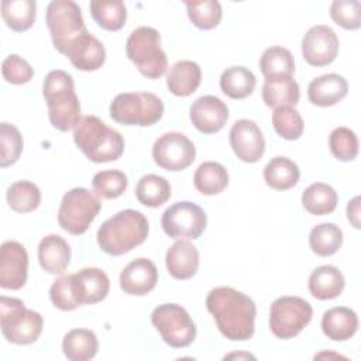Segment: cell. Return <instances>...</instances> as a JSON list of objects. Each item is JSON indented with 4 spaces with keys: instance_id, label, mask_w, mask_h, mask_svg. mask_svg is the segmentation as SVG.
Segmentation results:
<instances>
[{
    "instance_id": "1",
    "label": "cell",
    "mask_w": 361,
    "mask_h": 361,
    "mask_svg": "<svg viewBox=\"0 0 361 361\" xmlns=\"http://www.w3.org/2000/svg\"><path fill=\"white\" fill-rule=\"evenodd\" d=\"M206 307L227 340L247 341L254 336L257 307L245 293L231 286H217L207 293Z\"/></svg>"
},
{
    "instance_id": "2",
    "label": "cell",
    "mask_w": 361,
    "mask_h": 361,
    "mask_svg": "<svg viewBox=\"0 0 361 361\" xmlns=\"http://www.w3.org/2000/svg\"><path fill=\"white\" fill-rule=\"evenodd\" d=\"M110 289V281L100 268H83L75 274L61 275L49 288L52 305L63 312L75 310L82 305L102 302Z\"/></svg>"
},
{
    "instance_id": "3",
    "label": "cell",
    "mask_w": 361,
    "mask_h": 361,
    "mask_svg": "<svg viewBox=\"0 0 361 361\" xmlns=\"http://www.w3.org/2000/svg\"><path fill=\"white\" fill-rule=\"evenodd\" d=\"M149 231L147 217L134 209L120 210L97 230V244L109 255L118 257L142 244Z\"/></svg>"
},
{
    "instance_id": "4",
    "label": "cell",
    "mask_w": 361,
    "mask_h": 361,
    "mask_svg": "<svg viewBox=\"0 0 361 361\" xmlns=\"http://www.w3.org/2000/svg\"><path fill=\"white\" fill-rule=\"evenodd\" d=\"M42 96L52 127L63 133L75 128L80 120V102L72 76L62 69L48 72L42 83Z\"/></svg>"
},
{
    "instance_id": "5",
    "label": "cell",
    "mask_w": 361,
    "mask_h": 361,
    "mask_svg": "<svg viewBox=\"0 0 361 361\" xmlns=\"http://www.w3.org/2000/svg\"><path fill=\"white\" fill-rule=\"evenodd\" d=\"M73 141L85 157L96 164L118 159L124 152L123 135L96 116H83L73 128Z\"/></svg>"
},
{
    "instance_id": "6",
    "label": "cell",
    "mask_w": 361,
    "mask_h": 361,
    "mask_svg": "<svg viewBox=\"0 0 361 361\" xmlns=\"http://www.w3.org/2000/svg\"><path fill=\"white\" fill-rule=\"evenodd\" d=\"M44 319L17 298L0 296V327L4 338L17 345L32 344L42 333Z\"/></svg>"
},
{
    "instance_id": "7",
    "label": "cell",
    "mask_w": 361,
    "mask_h": 361,
    "mask_svg": "<svg viewBox=\"0 0 361 361\" xmlns=\"http://www.w3.org/2000/svg\"><path fill=\"white\" fill-rule=\"evenodd\" d=\"M127 58L147 79L161 78L168 68V58L161 48V35L152 27H138L127 38Z\"/></svg>"
},
{
    "instance_id": "8",
    "label": "cell",
    "mask_w": 361,
    "mask_h": 361,
    "mask_svg": "<svg viewBox=\"0 0 361 361\" xmlns=\"http://www.w3.org/2000/svg\"><path fill=\"white\" fill-rule=\"evenodd\" d=\"M164 116L162 100L151 92L118 93L110 103V117L124 126L149 127Z\"/></svg>"
},
{
    "instance_id": "9",
    "label": "cell",
    "mask_w": 361,
    "mask_h": 361,
    "mask_svg": "<svg viewBox=\"0 0 361 361\" xmlns=\"http://www.w3.org/2000/svg\"><path fill=\"white\" fill-rule=\"evenodd\" d=\"M102 209L99 196L86 188H73L68 190L58 209V224L62 230L73 235L86 233Z\"/></svg>"
},
{
    "instance_id": "10",
    "label": "cell",
    "mask_w": 361,
    "mask_h": 361,
    "mask_svg": "<svg viewBox=\"0 0 361 361\" xmlns=\"http://www.w3.org/2000/svg\"><path fill=\"white\" fill-rule=\"evenodd\" d=\"M47 27L56 51L65 54L68 47L83 32L86 25L80 7L72 0H54L47 7Z\"/></svg>"
},
{
    "instance_id": "11",
    "label": "cell",
    "mask_w": 361,
    "mask_h": 361,
    "mask_svg": "<svg viewBox=\"0 0 361 361\" xmlns=\"http://www.w3.org/2000/svg\"><path fill=\"white\" fill-rule=\"evenodd\" d=\"M151 323L172 348H183L195 341L196 324L180 305L164 303L157 306L151 313Z\"/></svg>"
},
{
    "instance_id": "12",
    "label": "cell",
    "mask_w": 361,
    "mask_h": 361,
    "mask_svg": "<svg viewBox=\"0 0 361 361\" xmlns=\"http://www.w3.org/2000/svg\"><path fill=\"white\" fill-rule=\"evenodd\" d=\"M310 303L299 296H281L269 307V330L282 340L296 337L312 320Z\"/></svg>"
},
{
    "instance_id": "13",
    "label": "cell",
    "mask_w": 361,
    "mask_h": 361,
    "mask_svg": "<svg viewBox=\"0 0 361 361\" xmlns=\"http://www.w3.org/2000/svg\"><path fill=\"white\" fill-rule=\"evenodd\" d=\"M207 216L193 202H176L169 206L161 217L164 233L171 238H199L206 230Z\"/></svg>"
},
{
    "instance_id": "14",
    "label": "cell",
    "mask_w": 361,
    "mask_h": 361,
    "mask_svg": "<svg viewBox=\"0 0 361 361\" xmlns=\"http://www.w3.org/2000/svg\"><path fill=\"white\" fill-rule=\"evenodd\" d=\"M152 158L159 168L178 172L193 164L196 148L185 134L171 131L155 140L152 145Z\"/></svg>"
},
{
    "instance_id": "15",
    "label": "cell",
    "mask_w": 361,
    "mask_h": 361,
    "mask_svg": "<svg viewBox=\"0 0 361 361\" xmlns=\"http://www.w3.org/2000/svg\"><path fill=\"white\" fill-rule=\"evenodd\" d=\"M338 37L324 24L313 25L302 39V54L305 61L316 68L331 63L338 54Z\"/></svg>"
},
{
    "instance_id": "16",
    "label": "cell",
    "mask_w": 361,
    "mask_h": 361,
    "mask_svg": "<svg viewBox=\"0 0 361 361\" xmlns=\"http://www.w3.org/2000/svg\"><path fill=\"white\" fill-rule=\"evenodd\" d=\"M28 276V254L23 244L14 240L4 241L0 247V288L18 290Z\"/></svg>"
},
{
    "instance_id": "17",
    "label": "cell",
    "mask_w": 361,
    "mask_h": 361,
    "mask_svg": "<svg viewBox=\"0 0 361 361\" xmlns=\"http://www.w3.org/2000/svg\"><path fill=\"white\" fill-rule=\"evenodd\" d=\"M230 145L243 162L254 164L265 152V138L255 121L248 118L237 120L230 130Z\"/></svg>"
},
{
    "instance_id": "18",
    "label": "cell",
    "mask_w": 361,
    "mask_h": 361,
    "mask_svg": "<svg viewBox=\"0 0 361 361\" xmlns=\"http://www.w3.org/2000/svg\"><path fill=\"white\" fill-rule=\"evenodd\" d=\"M227 120L228 107L217 96H200L190 106V121L203 134L219 133Z\"/></svg>"
},
{
    "instance_id": "19",
    "label": "cell",
    "mask_w": 361,
    "mask_h": 361,
    "mask_svg": "<svg viewBox=\"0 0 361 361\" xmlns=\"http://www.w3.org/2000/svg\"><path fill=\"white\" fill-rule=\"evenodd\" d=\"M158 282V269L148 258H137L128 262L120 274V288L131 296L149 293Z\"/></svg>"
},
{
    "instance_id": "20",
    "label": "cell",
    "mask_w": 361,
    "mask_h": 361,
    "mask_svg": "<svg viewBox=\"0 0 361 361\" xmlns=\"http://www.w3.org/2000/svg\"><path fill=\"white\" fill-rule=\"evenodd\" d=\"M63 55L76 69L85 72L100 69L106 61L104 45L89 31L78 37L68 47Z\"/></svg>"
},
{
    "instance_id": "21",
    "label": "cell",
    "mask_w": 361,
    "mask_h": 361,
    "mask_svg": "<svg viewBox=\"0 0 361 361\" xmlns=\"http://www.w3.org/2000/svg\"><path fill=\"white\" fill-rule=\"evenodd\" d=\"M165 265L175 279H190L199 269V251L188 240H178L168 248Z\"/></svg>"
},
{
    "instance_id": "22",
    "label": "cell",
    "mask_w": 361,
    "mask_h": 361,
    "mask_svg": "<svg viewBox=\"0 0 361 361\" xmlns=\"http://www.w3.org/2000/svg\"><path fill=\"white\" fill-rule=\"evenodd\" d=\"M348 93L347 80L338 73H326L313 79L307 86L309 102L319 107L334 106Z\"/></svg>"
},
{
    "instance_id": "23",
    "label": "cell",
    "mask_w": 361,
    "mask_h": 361,
    "mask_svg": "<svg viewBox=\"0 0 361 361\" xmlns=\"http://www.w3.org/2000/svg\"><path fill=\"white\" fill-rule=\"evenodd\" d=\"M38 261L45 272L61 275L71 262V247L63 237L48 234L38 244Z\"/></svg>"
},
{
    "instance_id": "24",
    "label": "cell",
    "mask_w": 361,
    "mask_h": 361,
    "mask_svg": "<svg viewBox=\"0 0 361 361\" xmlns=\"http://www.w3.org/2000/svg\"><path fill=\"white\" fill-rule=\"evenodd\" d=\"M323 334L333 341H345L358 330L357 313L345 306H336L323 313Z\"/></svg>"
},
{
    "instance_id": "25",
    "label": "cell",
    "mask_w": 361,
    "mask_h": 361,
    "mask_svg": "<svg viewBox=\"0 0 361 361\" xmlns=\"http://www.w3.org/2000/svg\"><path fill=\"white\" fill-rule=\"evenodd\" d=\"M202 82V69L193 61H178L166 73V86L169 92L179 97L195 93Z\"/></svg>"
},
{
    "instance_id": "26",
    "label": "cell",
    "mask_w": 361,
    "mask_h": 361,
    "mask_svg": "<svg viewBox=\"0 0 361 361\" xmlns=\"http://www.w3.org/2000/svg\"><path fill=\"white\" fill-rule=\"evenodd\" d=\"M345 281L341 271L334 265L317 267L309 276V292L319 300H330L341 295Z\"/></svg>"
},
{
    "instance_id": "27",
    "label": "cell",
    "mask_w": 361,
    "mask_h": 361,
    "mask_svg": "<svg viewBox=\"0 0 361 361\" xmlns=\"http://www.w3.org/2000/svg\"><path fill=\"white\" fill-rule=\"evenodd\" d=\"M300 99L299 85L292 76L267 78L262 86V100L268 107L276 109L282 106L298 104Z\"/></svg>"
},
{
    "instance_id": "28",
    "label": "cell",
    "mask_w": 361,
    "mask_h": 361,
    "mask_svg": "<svg viewBox=\"0 0 361 361\" xmlns=\"http://www.w3.org/2000/svg\"><path fill=\"white\" fill-rule=\"evenodd\" d=\"M99 350L96 334L89 329H72L62 340L63 355L71 361L92 360Z\"/></svg>"
},
{
    "instance_id": "29",
    "label": "cell",
    "mask_w": 361,
    "mask_h": 361,
    "mask_svg": "<svg viewBox=\"0 0 361 361\" xmlns=\"http://www.w3.org/2000/svg\"><path fill=\"white\" fill-rule=\"evenodd\" d=\"M300 178V169L286 157H274L264 168L265 183L275 190H288L293 188Z\"/></svg>"
},
{
    "instance_id": "30",
    "label": "cell",
    "mask_w": 361,
    "mask_h": 361,
    "mask_svg": "<svg viewBox=\"0 0 361 361\" xmlns=\"http://www.w3.org/2000/svg\"><path fill=\"white\" fill-rule=\"evenodd\" d=\"M257 85L255 75L245 66H230L220 76L221 92L234 100L248 97Z\"/></svg>"
},
{
    "instance_id": "31",
    "label": "cell",
    "mask_w": 361,
    "mask_h": 361,
    "mask_svg": "<svg viewBox=\"0 0 361 361\" xmlns=\"http://www.w3.org/2000/svg\"><path fill=\"white\" fill-rule=\"evenodd\" d=\"M338 203V195L327 183L316 182L309 185L302 193V204L305 210L314 216L330 214L336 210Z\"/></svg>"
},
{
    "instance_id": "32",
    "label": "cell",
    "mask_w": 361,
    "mask_h": 361,
    "mask_svg": "<svg viewBox=\"0 0 361 361\" xmlns=\"http://www.w3.org/2000/svg\"><path fill=\"white\" fill-rule=\"evenodd\" d=\"M193 185L202 195H219L228 185L227 169L221 164L214 161L202 162L195 171Z\"/></svg>"
},
{
    "instance_id": "33",
    "label": "cell",
    "mask_w": 361,
    "mask_h": 361,
    "mask_svg": "<svg viewBox=\"0 0 361 361\" xmlns=\"http://www.w3.org/2000/svg\"><path fill=\"white\" fill-rule=\"evenodd\" d=\"M93 20L106 31H118L127 20V8L121 0H92L89 4Z\"/></svg>"
},
{
    "instance_id": "34",
    "label": "cell",
    "mask_w": 361,
    "mask_h": 361,
    "mask_svg": "<svg viewBox=\"0 0 361 361\" xmlns=\"http://www.w3.org/2000/svg\"><path fill=\"white\" fill-rule=\"evenodd\" d=\"M37 3L34 0H3L1 17L8 28L16 32L27 31L35 21Z\"/></svg>"
},
{
    "instance_id": "35",
    "label": "cell",
    "mask_w": 361,
    "mask_h": 361,
    "mask_svg": "<svg viewBox=\"0 0 361 361\" xmlns=\"http://www.w3.org/2000/svg\"><path fill=\"white\" fill-rule=\"evenodd\" d=\"M135 196L137 200L147 207H159L169 200L171 185L164 176L147 173L138 180Z\"/></svg>"
},
{
    "instance_id": "36",
    "label": "cell",
    "mask_w": 361,
    "mask_h": 361,
    "mask_svg": "<svg viewBox=\"0 0 361 361\" xmlns=\"http://www.w3.org/2000/svg\"><path fill=\"white\" fill-rule=\"evenodd\" d=\"M343 244V231L334 223H320L310 230L309 245L319 257L336 254Z\"/></svg>"
},
{
    "instance_id": "37",
    "label": "cell",
    "mask_w": 361,
    "mask_h": 361,
    "mask_svg": "<svg viewBox=\"0 0 361 361\" xmlns=\"http://www.w3.org/2000/svg\"><path fill=\"white\" fill-rule=\"evenodd\" d=\"M259 69L267 78L292 76L295 72V59L288 48L274 45L267 48L259 59Z\"/></svg>"
},
{
    "instance_id": "38",
    "label": "cell",
    "mask_w": 361,
    "mask_h": 361,
    "mask_svg": "<svg viewBox=\"0 0 361 361\" xmlns=\"http://www.w3.org/2000/svg\"><path fill=\"white\" fill-rule=\"evenodd\" d=\"M6 199L11 210L17 213H30L39 206L41 192L38 186L30 180H17L8 186Z\"/></svg>"
},
{
    "instance_id": "39",
    "label": "cell",
    "mask_w": 361,
    "mask_h": 361,
    "mask_svg": "<svg viewBox=\"0 0 361 361\" xmlns=\"http://www.w3.org/2000/svg\"><path fill=\"white\" fill-rule=\"evenodd\" d=\"M272 126L281 138L289 140V141H295L300 138L305 128L302 116L292 106H282V107L274 109Z\"/></svg>"
},
{
    "instance_id": "40",
    "label": "cell",
    "mask_w": 361,
    "mask_h": 361,
    "mask_svg": "<svg viewBox=\"0 0 361 361\" xmlns=\"http://www.w3.org/2000/svg\"><path fill=\"white\" fill-rule=\"evenodd\" d=\"M189 20L200 30H212L220 24L221 4L217 0L185 1Z\"/></svg>"
},
{
    "instance_id": "41",
    "label": "cell",
    "mask_w": 361,
    "mask_h": 361,
    "mask_svg": "<svg viewBox=\"0 0 361 361\" xmlns=\"http://www.w3.org/2000/svg\"><path fill=\"white\" fill-rule=\"evenodd\" d=\"M128 185V179L124 172L118 169H107L94 173L92 179V188L96 196L103 199H116L121 196Z\"/></svg>"
},
{
    "instance_id": "42",
    "label": "cell",
    "mask_w": 361,
    "mask_h": 361,
    "mask_svg": "<svg viewBox=\"0 0 361 361\" xmlns=\"http://www.w3.org/2000/svg\"><path fill=\"white\" fill-rule=\"evenodd\" d=\"M329 147L336 159L343 162L354 161L358 154L357 134L348 127H337L330 133Z\"/></svg>"
},
{
    "instance_id": "43",
    "label": "cell",
    "mask_w": 361,
    "mask_h": 361,
    "mask_svg": "<svg viewBox=\"0 0 361 361\" xmlns=\"http://www.w3.org/2000/svg\"><path fill=\"white\" fill-rule=\"evenodd\" d=\"M0 141H1V168H7L16 164L23 152L24 141L20 130L8 123L0 124Z\"/></svg>"
},
{
    "instance_id": "44",
    "label": "cell",
    "mask_w": 361,
    "mask_h": 361,
    "mask_svg": "<svg viewBox=\"0 0 361 361\" xmlns=\"http://www.w3.org/2000/svg\"><path fill=\"white\" fill-rule=\"evenodd\" d=\"M331 20L345 30L361 27V3L358 0H334L330 6Z\"/></svg>"
},
{
    "instance_id": "45",
    "label": "cell",
    "mask_w": 361,
    "mask_h": 361,
    "mask_svg": "<svg viewBox=\"0 0 361 361\" xmlns=\"http://www.w3.org/2000/svg\"><path fill=\"white\" fill-rule=\"evenodd\" d=\"M1 75L7 83L24 85L32 79L34 69L24 58L11 54L1 63Z\"/></svg>"
},
{
    "instance_id": "46",
    "label": "cell",
    "mask_w": 361,
    "mask_h": 361,
    "mask_svg": "<svg viewBox=\"0 0 361 361\" xmlns=\"http://www.w3.org/2000/svg\"><path fill=\"white\" fill-rule=\"evenodd\" d=\"M360 196H355L347 204V219L355 228H360Z\"/></svg>"
},
{
    "instance_id": "47",
    "label": "cell",
    "mask_w": 361,
    "mask_h": 361,
    "mask_svg": "<svg viewBox=\"0 0 361 361\" xmlns=\"http://www.w3.org/2000/svg\"><path fill=\"white\" fill-rule=\"evenodd\" d=\"M233 357H237V358H240V357H245V358H254V355H251V354H228V355H226L224 358H233Z\"/></svg>"
}]
</instances>
